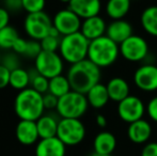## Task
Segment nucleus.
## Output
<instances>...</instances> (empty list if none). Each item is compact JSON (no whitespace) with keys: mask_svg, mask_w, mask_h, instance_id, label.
I'll return each instance as SVG.
<instances>
[{"mask_svg":"<svg viewBox=\"0 0 157 156\" xmlns=\"http://www.w3.org/2000/svg\"><path fill=\"white\" fill-rule=\"evenodd\" d=\"M101 75V69L89 59H86L71 65L66 76L73 91L87 94L90 89L99 83Z\"/></svg>","mask_w":157,"mask_h":156,"instance_id":"nucleus-1","label":"nucleus"},{"mask_svg":"<svg viewBox=\"0 0 157 156\" xmlns=\"http://www.w3.org/2000/svg\"><path fill=\"white\" fill-rule=\"evenodd\" d=\"M30 77H31V88L33 90H35L36 92L41 94H45L48 92V89H49V79L46 78L45 76H42L35 71L34 75H31L30 74Z\"/></svg>","mask_w":157,"mask_h":156,"instance_id":"nucleus-28","label":"nucleus"},{"mask_svg":"<svg viewBox=\"0 0 157 156\" xmlns=\"http://www.w3.org/2000/svg\"><path fill=\"white\" fill-rule=\"evenodd\" d=\"M14 110L21 120L37 121L44 115L43 94L32 88H27L17 93L14 100Z\"/></svg>","mask_w":157,"mask_h":156,"instance_id":"nucleus-2","label":"nucleus"},{"mask_svg":"<svg viewBox=\"0 0 157 156\" xmlns=\"http://www.w3.org/2000/svg\"><path fill=\"white\" fill-rule=\"evenodd\" d=\"M10 23V12L3 6H0V30L9 26Z\"/></svg>","mask_w":157,"mask_h":156,"instance_id":"nucleus-39","label":"nucleus"},{"mask_svg":"<svg viewBox=\"0 0 157 156\" xmlns=\"http://www.w3.org/2000/svg\"><path fill=\"white\" fill-rule=\"evenodd\" d=\"M106 36L120 45L125 40L132 36V26L125 19L112 21L107 26Z\"/></svg>","mask_w":157,"mask_h":156,"instance_id":"nucleus-16","label":"nucleus"},{"mask_svg":"<svg viewBox=\"0 0 157 156\" xmlns=\"http://www.w3.org/2000/svg\"><path fill=\"white\" fill-rule=\"evenodd\" d=\"M52 19L48 16L47 13L37 12L30 13L26 16L24 21V28L26 33L31 40L41 41L48 36L52 28Z\"/></svg>","mask_w":157,"mask_h":156,"instance_id":"nucleus-6","label":"nucleus"},{"mask_svg":"<svg viewBox=\"0 0 157 156\" xmlns=\"http://www.w3.org/2000/svg\"><path fill=\"white\" fill-rule=\"evenodd\" d=\"M36 122L37 131L41 139L56 137L59 121L52 115H43Z\"/></svg>","mask_w":157,"mask_h":156,"instance_id":"nucleus-22","label":"nucleus"},{"mask_svg":"<svg viewBox=\"0 0 157 156\" xmlns=\"http://www.w3.org/2000/svg\"><path fill=\"white\" fill-rule=\"evenodd\" d=\"M93 146L94 152L97 154L111 155L112 152L116 150L117 139L113 134L109 131H101L95 137Z\"/></svg>","mask_w":157,"mask_h":156,"instance_id":"nucleus-20","label":"nucleus"},{"mask_svg":"<svg viewBox=\"0 0 157 156\" xmlns=\"http://www.w3.org/2000/svg\"><path fill=\"white\" fill-rule=\"evenodd\" d=\"M88 107L86 94L72 90L59 98L56 110L62 119H80L87 112Z\"/></svg>","mask_w":157,"mask_h":156,"instance_id":"nucleus-5","label":"nucleus"},{"mask_svg":"<svg viewBox=\"0 0 157 156\" xmlns=\"http://www.w3.org/2000/svg\"><path fill=\"white\" fill-rule=\"evenodd\" d=\"M141 25L144 31L157 38V6L147 8L141 14Z\"/></svg>","mask_w":157,"mask_h":156,"instance_id":"nucleus-24","label":"nucleus"},{"mask_svg":"<svg viewBox=\"0 0 157 156\" xmlns=\"http://www.w3.org/2000/svg\"><path fill=\"white\" fill-rule=\"evenodd\" d=\"M27 43H28L27 40H24L23 38L19 36V38L16 40V42H15L14 46H13V48H12L13 51L17 55H23L24 56V54H25V51H26V48H27Z\"/></svg>","mask_w":157,"mask_h":156,"instance_id":"nucleus-37","label":"nucleus"},{"mask_svg":"<svg viewBox=\"0 0 157 156\" xmlns=\"http://www.w3.org/2000/svg\"><path fill=\"white\" fill-rule=\"evenodd\" d=\"M16 138L24 146H31L40 138L35 121L21 120L15 129Z\"/></svg>","mask_w":157,"mask_h":156,"instance_id":"nucleus-15","label":"nucleus"},{"mask_svg":"<svg viewBox=\"0 0 157 156\" xmlns=\"http://www.w3.org/2000/svg\"><path fill=\"white\" fill-rule=\"evenodd\" d=\"M65 146L57 136L41 139L35 148V156H65Z\"/></svg>","mask_w":157,"mask_h":156,"instance_id":"nucleus-17","label":"nucleus"},{"mask_svg":"<svg viewBox=\"0 0 157 156\" xmlns=\"http://www.w3.org/2000/svg\"><path fill=\"white\" fill-rule=\"evenodd\" d=\"M70 91H72V88H71V83L68 81L67 76H64L61 74V75L49 79V89H48V92L54 94L58 98L62 97V96L67 94Z\"/></svg>","mask_w":157,"mask_h":156,"instance_id":"nucleus-25","label":"nucleus"},{"mask_svg":"<svg viewBox=\"0 0 157 156\" xmlns=\"http://www.w3.org/2000/svg\"><path fill=\"white\" fill-rule=\"evenodd\" d=\"M92 156H111V155H104V154H97V153H93V154H92Z\"/></svg>","mask_w":157,"mask_h":156,"instance_id":"nucleus-41","label":"nucleus"},{"mask_svg":"<svg viewBox=\"0 0 157 156\" xmlns=\"http://www.w3.org/2000/svg\"><path fill=\"white\" fill-rule=\"evenodd\" d=\"M68 8L81 19L99 15L101 9V0H71Z\"/></svg>","mask_w":157,"mask_h":156,"instance_id":"nucleus-14","label":"nucleus"},{"mask_svg":"<svg viewBox=\"0 0 157 156\" xmlns=\"http://www.w3.org/2000/svg\"><path fill=\"white\" fill-rule=\"evenodd\" d=\"M3 67H6L9 71H14V70L21 67V61H19L18 55L13 52H9V54L4 55L1 58V61H0Z\"/></svg>","mask_w":157,"mask_h":156,"instance_id":"nucleus-30","label":"nucleus"},{"mask_svg":"<svg viewBox=\"0 0 157 156\" xmlns=\"http://www.w3.org/2000/svg\"><path fill=\"white\" fill-rule=\"evenodd\" d=\"M134 82L138 89L145 92L157 90V67L154 64H143L136 70Z\"/></svg>","mask_w":157,"mask_h":156,"instance_id":"nucleus-12","label":"nucleus"},{"mask_svg":"<svg viewBox=\"0 0 157 156\" xmlns=\"http://www.w3.org/2000/svg\"><path fill=\"white\" fill-rule=\"evenodd\" d=\"M109 93V97L113 102L120 103L124 98L127 97L129 94V85L128 82L122 77H113L111 78L108 83L106 85Z\"/></svg>","mask_w":157,"mask_h":156,"instance_id":"nucleus-19","label":"nucleus"},{"mask_svg":"<svg viewBox=\"0 0 157 156\" xmlns=\"http://www.w3.org/2000/svg\"><path fill=\"white\" fill-rule=\"evenodd\" d=\"M19 38L18 32L12 26H6L0 30V48L2 49H12L16 40Z\"/></svg>","mask_w":157,"mask_h":156,"instance_id":"nucleus-27","label":"nucleus"},{"mask_svg":"<svg viewBox=\"0 0 157 156\" xmlns=\"http://www.w3.org/2000/svg\"><path fill=\"white\" fill-rule=\"evenodd\" d=\"M59 1L63 2V3H70V1H71V0H59Z\"/></svg>","mask_w":157,"mask_h":156,"instance_id":"nucleus-42","label":"nucleus"},{"mask_svg":"<svg viewBox=\"0 0 157 156\" xmlns=\"http://www.w3.org/2000/svg\"><path fill=\"white\" fill-rule=\"evenodd\" d=\"M152 135L151 124L144 119L132 122L127 128V136L129 140L134 143L141 144L145 143Z\"/></svg>","mask_w":157,"mask_h":156,"instance_id":"nucleus-18","label":"nucleus"},{"mask_svg":"<svg viewBox=\"0 0 157 156\" xmlns=\"http://www.w3.org/2000/svg\"><path fill=\"white\" fill-rule=\"evenodd\" d=\"M145 106L142 100L136 95H128L127 97L118 103V115L121 120L130 123L136 122L143 118Z\"/></svg>","mask_w":157,"mask_h":156,"instance_id":"nucleus-11","label":"nucleus"},{"mask_svg":"<svg viewBox=\"0 0 157 156\" xmlns=\"http://www.w3.org/2000/svg\"><path fill=\"white\" fill-rule=\"evenodd\" d=\"M120 55L129 62H140L149 55V44L142 36L132 34L120 44Z\"/></svg>","mask_w":157,"mask_h":156,"instance_id":"nucleus-9","label":"nucleus"},{"mask_svg":"<svg viewBox=\"0 0 157 156\" xmlns=\"http://www.w3.org/2000/svg\"><path fill=\"white\" fill-rule=\"evenodd\" d=\"M0 61H1V57H0Z\"/></svg>","mask_w":157,"mask_h":156,"instance_id":"nucleus-43","label":"nucleus"},{"mask_svg":"<svg viewBox=\"0 0 157 156\" xmlns=\"http://www.w3.org/2000/svg\"><path fill=\"white\" fill-rule=\"evenodd\" d=\"M45 4V0H23V10H25L28 14L43 12Z\"/></svg>","mask_w":157,"mask_h":156,"instance_id":"nucleus-31","label":"nucleus"},{"mask_svg":"<svg viewBox=\"0 0 157 156\" xmlns=\"http://www.w3.org/2000/svg\"><path fill=\"white\" fill-rule=\"evenodd\" d=\"M130 10V0H108L106 4V13L112 19H124Z\"/></svg>","mask_w":157,"mask_h":156,"instance_id":"nucleus-23","label":"nucleus"},{"mask_svg":"<svg viewBox=\"0 0 157 156\" xmlns=\"http://www.w3.org/2000/svg\"><path fill=\"white\" fill-rule=\"evenodd\" d=\"M41 51H42V46H41L40 41L29 40L27 43V48H26V51H25V54H24V56L34 60V59L41 54Z\"/></svg>","mask_w":157,"mask_h":156,"instance_id":"nucleus-32","label":"nucleus"},{"mask_svg":"<svg viewBox=\"0 0 157 156\" xmlns=\"http://www.w3.org/2000/svg\"><path fill=\"white\" fill-rule=\"evenodd\" d=\"M10 76L11 71H9L0 63V89H4L6 87L10 86Z\"/></svg>","mask_w":157,"mask_h":156,"instance_id":"nucleus-35","label":"nucleus"},{"mask_svg":"<svg viewBox=\"0 0 157 156\" xmlns=\"http://www.w3.org/2000/svg\"><path fill=\"white\" fill-rule=\"evenodd\" d=\"M107 26L108 25L106 24L105 19L99 16V15H97V16L82 19L80 32L89 41H93L95 39L106 36Z\"/></svg>","mask_w":157,"mask_h":156,"instance_id":"nucleus-13","label":"nucleus"},{"mask_svg":"<svg viewBox=\"0 0 157 156\" xmlns=\"http://www.w3.org/2000/svg\"><path fill=\"white\" fill-rule=\"evenodd\" d=\"M61 36H55L52 34H48L44 39L40 41L42 46V50L50 52H58L59 47H60Z\"/></svg>","mask_w":157,"mask_h":156,"instance_id":"nucleus-29","label":"nucleus"},{"mask_svg":"<svg viewBox=\"0 0 157 156\" xmlns=\"http://www.w3.org/2000/svg\"><path fill=\"white\" fill-rule=\"evenodd\" d=\"M3 8L9 12H18L23 10V0H3Z\"/></svg>","mask_w":157,"mask_h":156,"instance_id":"nucleus-34","label":"nucleus"},{"mask_svg":"<svg viewBox=\"0 0 157 156\" xmlns=\"http://www.w3.org/2000/svg\"><path fill=\"white\" fill-rule=\"evenodd\" d=\"M89 45V40L78 31L61 38L59 54L65 62L72 65L88 59Z\"/></svg>","mask_w":157,"mask_h":156,"instance_id":"nucleus-4","label":"nucleus"},{"mask_svg":"<svg viewBox=\"0 0 157 156\" xmlns=\"http://www.w3.org/2000/svg\"><path fill=\"white\" fill-rule=\"evenodd\" d=\"M86 96H87L89 105L95 109L103 108L110 100L107 87L106 85H103L101 82L95 85L92 89H90V91L86 94Z\"/></svg>","mask_w":157,"mask_h":156,"instance_id":"nucleus-21","label":"nucleus"},{"mask_svg":"<svg viewBox=\"0 0 157 156\" xmlns=\"http://www.w3.org/2000/svg\"><path fill=\"white\" fill-rule=\"evenodd\" d=\"M58 101L59 98L49 92L43 94V104L45 109H56L57 105H58Z\"/></svg>","mask_w":157,"mask_h":156,"instance_id":"nucleus-33","label":"nucleus"},{"mask_svg":"<svg viewBox=\"0 0 157 156\" xmlns=\"http://www.w3.org/2000/svg\"><path fill=\"white\" fill-rule=\"evenodd\" d=\"M34 67L40 75L52 79L62 74L64 60L58 52L42 50L41 54L34 59Z\"/></svg>","mask_w":157,"mask_h":156,"instance_id":"nucleus-8","label":"nucleus"},{"mask_svg":"<svg viewBox=\"0 0 157 156\" xmlns=\"http://www.w3.org/2000/svg\"><path fill=\"white\" fill-rule=\"evenodd\" d=\"M30 82H31L30 73L23 67H18V69L11 72L10 86L13 89L18 90V91L25 90L28 88Z\"/></svg>","mask_w":157,"mask_h":156,"instance_id":"nucleus-26","label":"nucleus"},{"mask_svg":"<svg viewBox=\"0 0 157 156\" xmlns=\"http://www.w3.org/2000/svg\"><path fill=\"white\" fill-rule=\"evenodd\" d=\"M96 124L98 125L99 127H106L107 125V119H106L105 116L103 115H97L96 116Z\"/></svg>","mask_w":157,"mask_h":156,"instance_id":"nucleus-40","label":"nucleus"},{"mask_svg":"<svg viewBox=\"0 0 157 156\" xmlns=\"http://www.w3.org/2000/svg\"><path fill=\"white\" fill-rule=\"evenodd\" d=\"M81 24H82L81 18L70 8L60 10L55 14L52 18V25L58 30L61 36L80 31Z\"/></svg>","mask_w":157,"mask_h":156,"instance_id":"nucleus-10","label":"nucleus"},{"mask_svg":"<svg viewBox=\"0 0 157 156\" xmlns=\"http://www.w3.org/2000/svg\"><path fill=\"white\" fill-rule=\"evenodd\" d=\"M119 55L120 45L107 36H103L93 41H90L88 59L99 69L112 65L117 61Z\"/></svg>","mask_w":157,"mask_h":156,"instance_id":"nucleus-3","label":"nucleus"},{"mask_svg":"<svg viewBox=\"0 0 157 156\" xmlns=\"http://www.w3.org/2000/svg\"><path fill=\"white\" fill-rule=\"evenodd\" d=\"M141 156H157V142H150L142 149Z\"/></svg>","mask_w":157,"mask_h":156,"instance_id":"nucleus-38","label":"nucleus"},{"mask_svg":"<svg viewBox=\"0 0 157 156\" xmlns=\"http://www.w3.org/2000/svg\"><path fill=\"white\" fill-rule=\"evenodd\" d=\"M147 112L151 120L157 123V96L150 100L147 106Z\"/></svg>","mask_w":157,"mask_h":156,"instance_id":"nucleus-36","label":"nucleus"},{"mask_svg":"<svg viewBox=\"0 0 157 156\" xmlns=\"http://www.w3.org/2000/svg\"><path fill=\"white\" fill-rule=\"evenodd\" d=\"M86 136V127L79 119H61L58 124L57 137L65 146L79 144Z\"/></svg>","mask_w":157,"mask_h":156,"instance_id":"nucleus-7","label":"nucleus"}]
</instances>
